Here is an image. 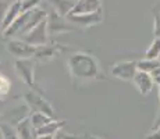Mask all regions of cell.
<instances>
[{"instance_id":"1","label":"cell","mask_w":160,"mask_h":139,"mask_svg":"<svg viewBox=\"0 0 160 139\" xmlns=\"http://www.w3.org/2000/svg\"><path fill=\"white\" fill-rule=\"evenodd\" d=\"M135 82H137V86L139 88V92L143 93V95L149 93L150 89H152V85H153V79L148 75L145 71L137 74V77H135Z\"/></svg>"},{"instance_id":"2","label":"cell","mask_w":160,"mask_h":139,"mask_svg":"<svg viewBox=\"0 0 160 139\" xmlns=\"http://www.w3.org/2000/svg\"><path fill=\"white\" fill-rule=\"evenodd\" d=\"M61 127V124H56V122H48L46 125H43L42 128L36 129L38 137H43V135H53L57 132V129Z\"/></svg>"},{"instance_id":"3","label":"cell","mask_w":160,"mask_h":139,"mask_svg":"<svg viewBox=\"0 0 160 139\" xmlns=\"http://www.w3.org/2000/svg\"><path fill=\"white\" fill-rule=\"evenodd\" d=\"M18 135H20V139H32V135H31V125L29 121H22L18 127Z\"/></svg>"},{"instance_id":"4","label":"cell","mask_w":160,"mask_h":139,"mask_svg":"<svg viewBox=\"0 0 160 139\" xmlns=\"http://www.w3.org/2000/svg\"><path fill=\"white\" fill-rule=\"evenodd\" d=\"M49 122V120L46 118V117H43V114H41V113H38V114H35V116L32 117V127H35L36 129H39V128H42L43 125H46Z\"/></svg>"},{"instance_id":"5","label":"cell","mask_w":160,"mask_h":139,"mask_svg":"<svg viewBox=\"0 0 160 139\" xmlns=\"http://www.w3.org/2000/svg\"><path fill=\"white\" fill-rule=\"evenodd\" d=\"M160 54V39H158L156 42H153L152 47L149 49V52H148V56H149L150 58L156 57V56Z\"/></svg>"},{"instance_id":"6","label":"cell","mask_w":160,"mask_h":139,"mask_svg":"<svg viewBox=\"0 0 160 139\" xmlns=\"http://www.w3.org/2000/svg\"><path fill=\"white\" fill-rule=\"evenodd\" d=\"M8 88H10V83H8V81L3 75H0V95H2V93H7Z\"/></svg>"},{"instance_id":"7","label":"cell","mask_w":160,"mask_h":139,"mask_svg":"<svg viewBox=\"0 0 160 139\" xmlns=\"http://www.w3.org/2000/svg\"><path fill=\"white\" fill-rule=\"evenodd\" d=\"M56 138L54 139H77L75 137H71V135H66V134H63V132H56Z\"/></svg>"},{"instance_id":"8","label":"cell","mask_w":160,"mask_h":139,"mask_svg":"<svg viewBox=\"0 0 160 139\" xmlns=\"http://www.w3.org/2000/svg\"><path fill=\"white\" fill-rule=\"evenodd\" d=\"M148 139H160V132H158V134L150 135V137H148Z\"/></svg>"},{"instance_id":"9","label":"cell","mask_w":160,"mask_h":139,"mask_svg":"<svg viewBox=\"0 0 160 139\" xmlns=\"http://www.w3.org/2000/svg\"><path fill=\"white\" fill-rule=\"evenodd\" d=\"M38 139H53L52 135H43V137H38Z\"/></svg>"},{"instance_id":"10","label":"cell","mask_w":160,"mask_h":139,"mask_svg":"<svg viewBox=\"0 0 160 139\" xmlns=\"http://www.w3.org/2000/svg\"><path fill=\"white\" fill-rule=\"evenodd\" d=\"M158 35H160V18H158V29H156Z\"/></svg>"},{"instance_id":"11","label":"cell","mask_w":160,"mask_h":139,"mask_svg":"<svg viewBox=\"0 0 160 139\" xmlns=\"http://www.w3.org/2000/svg\"><path fill=\"white\" fill-rule=\"evenodd\" d=\"M89 139H99V138H95V137H91V138H89Z\"/></svg>"}]
</instances>
